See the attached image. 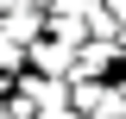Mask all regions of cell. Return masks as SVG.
I'll return each instance as SVG.
<instances>
[{
    "instance_id": "6da1fadb",
    "label": "cell",
    "mask_w": 126,
    "mask_h": 119,
    "mask_svg": "<svg viewBox=\"0 0 126 119\" xmlns=\"http://www.w3.org/2000/svg\"><path fill=\"white\" fill-rule=\"evenodd\" d=\"M69 107L82 119H120L126 113V88H107V82H69Z\"/></svg>"
},
{
    "instance_id": "7a4b0ae2",
    "label": "cell",
    "mask_w": 126,
    "mask_h": 119,
    "mask_svg": "<svg viewBox=\"0 0 126 119\" xmlns=\"http://www.w3.org/2000/svg\"><path fill=\"white\" fill-rule=\"evenodd\" d=\"M120 57H126L120 38H82V44H76V69H69V82H101Z\"/></svg>"
},
{
    "instance_id": "3957f363",
    "label": "cell",
    "mask_w": 126,
    "mask_h": 119,
    "mask_svg": "<svg viewBox=\"0 0 126 119\" xmlns=\"http://www.w3.org/2000/svg\"><path fill=\"white\" fill-rule=\"evenodd\" d=\"M25 57L38 63V75H57V82H69V69H76V38H57V31H44V38H32Z\"/></svg>"
},
{
    "instance_id": "277c9868",
    "label": "cell",
    "mask_w": 126,
    "mask_h": 119,
    "mask_svg": "<svg viewBox=\"0 0 126 119\" xmlns=\"http://www.w3.org/2000/svg\"><path fill=\"white\" fill-rule=\"evenodd\" d=\"M0 38H13L19 50H25L32 38H44V6H6V13H0Z\"/></svg>"
},
{
    "instance_id": "5b68a950",
    "label": "cell",
    "mask_w": 126,
    "mask_h": 119,
    "mask_svg": "<svg viewBox=\"0 0 126 119\" xmlns=\"http://www.w3.org/2000/svg\"><path fill=\"white\" fill-rule=\"evenodd\" d=\"M19 63H25V50L13 38H0V75H19Z\"/></svg>"
},
{
    "instance_id": "8992f818",
    "label": "cell",
    "mask_w": 126,
    "mask_h": 119,
    "mask_svg": "<svg viewBox=\"0 0 126 119\" xmlns=\"http://www.w3.org/2000/svg\"><path fill=\"white\" fill-rule=\"evenodd\" d=\"M107 6V19H113V31H120V44H126V0H101Z\"/></svg>"
}]
</instances>
